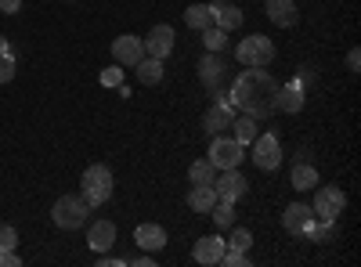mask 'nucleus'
Here are the masks:
<instances>
[{"instance_id":"1","label":"nucleus","mask_w":361,"mask_h":267,"mask_svg":"<svg viewBox=\"0 0 361 267\" xmlns=\"http://www.w3.org/2000/svg\"><path fill=\"white\" fill-rule=\"evenodd\" d=\"M279 80L267 76L264 69H246L243 76L235 80L228 101L243 112V116H253V120H267L271 112H279Z\"/></svg>"},{"instance_id":"2","label":"nucleus","mask_w":361,"mask_h":267,"mask_svg":"<svg viewBox=\"0 0 361 267\" xmlns=\"http://www.w3.org/2000/svg\"><path fill=\"white\" fill-rule=\"evenodd\" d=\"M80 195L87 206H105L112 199V170L105 163H94L83 170V181H80Z\"/></svg>"},{"instance_id":"3","label":"nucleus","mask_w":361,"mask_h":267,"mask_svg":"<svg viewBox=\"0 0 361 267\" xmlns=\"http://www.w3.org/2000/svg\"><path fill=\"white\" fill-rule=\"evenodd\" d=\"M87 213H90V206L83 202V195H62L54 206H51V221L62 228V231H76L87 224Z\"/></svg>"},{"instance_id":"4","label":"nucleus","mask_w":361,"mask_h":267,"mask_svg":"<svg viewBox=\"0 0 361 267\" xmlns=\"http://www.w3.org/2000/svg\"><path fill=\"white\" fill-rule=\"evenodd\" d=\"M235 58H238L246 69H264V66H271V58H275V44H271L267 37H260V33H253V37H246V40H238Z\"/></svg>"},{"instance_id":"5","label":"nucleus","mask_w":361,"mask_h":267,"mask_svg":"<svg viewBox=\"0 0 361 267\" xmlns=\"http://www.w3.org/2000/svg\"><path fill=\"white\" fill-rule=\"evenodd\" d=\"M199 80H202L206 91H214L217 101H221V87H224V80H228V62H224L221 51H206V58L199 62Z\"/></svg>"},{"instance_id":"6","label":"nucleus","mask_w":361,"mask_h":267,"mask_svg":"<svg viewBox=\"0 0 361 267\" xmlns=\"http://www.w3.org/2000/svg\"><path fill=\"white\" fill-rule=\"evenodd\" d=\"M347 210V195H343V188H318L314 192V202H311V213L318 217V221H333L336 224V217Z\"/></svg>"},{"instance_id":"7","label":"nucleus","mask_w":361,"mask_h":267,"mask_svg":"<svg viewBox=\"0 0 361 267\" xmlns=\"http://www.w3.org/2000/svg\"><path fill=\"white\" fill-rule=\"evenodd\" d=\"M243 148L246 144H238L235 137H214V144H209V163H214L217 170H231V166H238L246 156H243Z\"/></svg>"},{"instance_id":"8","label":"nucleus","mask_w":361,"mask_h":267,"mask_svg":"<svg viewBox=\"0 0 361 267\" xmlns=\"http://www.w3.org/2000/svg\"><path fill=\"white\" fill-rule=\"evenodd\" d=\"M253 163L260 170H279L282 166V141L275 134H257L253 137Z\"/></svg>"},{"instance_id":"9","label":"nucleus","mask_w":361,"mask_h":267,"mask_svg":"<svg viewBox=\"0 0 361 267\" xmlns=\"http://www.w3.org/2000/svg\"><path fill=\"white\" fill-rule=\"evenodd\" d=\"M231 120H235V105L231 101H217V105H209L202 112V130L217 137V134L231 130Z\"/></svg>"},{"instance_id":"10","label":"nucleus","mask_w":361,"mask_h":267,"mask_svg":"<svg viewBox=\"0 0 361 267\" xmlns=\"http://www.w3.org/2000/svg\"><path fill=\"white\" fill-rule=\"evenodd\" d=\"M214 188H217V199H224V202H238V199L246 195V177L238 173V166L221 170V177H214Z\"/></svg>"},{"instance_id":"11","label":"nucleus","mask_w":361,"mask_h":267,"mask_svg":"<svg viewBox=\"0 0 361 267\" xmlns=\"http://www.w3.org/2000/svg\"><path fill=\"white\" fill-rule=\"evenodd\" d=\"M112 58H116L119 66H130V69H134L141 58H145V44H141L134 33H123V37L112 40Z\"/></svg>"},{"instance_id":"12","label":"nucleus","mask_w":361,"mask_h":267,"mask_svg":"<svg viewBox=\"0 0 361 267\" xmlns=\"http://www.w3.org/2000/svg\"><path fill=\"white\" fill-rule=\"evenodd\" d=\"M141 44H145V54H148V58H159V62H166V54L173 51V29H170V25H156Z\"/></svg>"},{"instance_id":"13","label":"nucleus","mask_w":361,"mask_h":267,"mask_svg":"<svg viewBox=\"0 0 361 267\" xmlns=\"http://www.w3.org/2000/svg\"><path fill=\"white\" fill-rule=\"evenodd\" d=\"M224 249H228V242H224V239H217V235H206V239H199V242H195V263L214 267V263H221Z\"/></svg>"},{"instance_id":"14","label":"nucleus","mask_w":361,"mask_h":267,"mask_svg":"<svg viewBox=\"0 0 361 267\" xmlns=\"http://www.w3.org/2000/svg\"><path fill=\"white\" fill-rule=\"evenodd\" d=\"M214 22L224 29V33H231V29H238L243 25V8L235 4V0H214Z\"/></svg>"},{"instance_id":"15","label":"nucleus","mask_w":361,"mask_h":267,"mask_svg":"<svg viewBox=\"0 0 361 267\" xmlns=\"http://www.w3.org/2000/svg\"><path fill=\"white\" fill-rule=\"evenodd\" d=\"M264 4H267V18L275 22V25H282V29H293L296 25L300 8L293 4V0H264Z\"/></svg>"},{"instance_id":"16","label":"nucleus","mask_w":361,"mask_h":267,"mask_svg":"<svg viewBox=\"0 0 361 267\" xmlns=\"http://www.w3.org/2000/svg\"><path fill=\"white\" fill-rule=\"evenodd\" d=\"M134 242H137V249H163L166 246V228H159V224H137L134 228Z\"/></svg>"},{"instance_id":"17","label":"nucleus","mask_w":361,"mask_h":267,"mask_svg":"<svg viewBox=\"0 0 361 267\" xmlns=\"http://www.w3.org/2000/svg\"><path fill=\"white\" fill-rule=\"evenodd\" d=\"M87 242H90V249H98V253L112 249V242H116V224H112V221H94V224L87 228Z\"/></svg>"},{"instance_id":"18","label":"nucleus","mask_w":361,"mask_h":267,"mask_svg":"<svg viewBox=\"0 0 361 267\" xmlns=\"http://www.w3.org/2000/svg\"><path fill=\"white\" fill-rule=\"evenodd\" d=\"M311 217H314V213H311V206H307V202H293L289 210L282 213V224H286L289 235H304V228H307Z\"/></svg>"},{"instance_id":"19","label":"nucleus","mask_w":361,"mask_h":267,"mask_svg":"<svg viewBox=\"0 0 361 267\" xmlns=\"http://www.w3.org/2000/svg\"><path fill=\"white\" fill-rule=\"evenodd\" d=\"M304 98H307V91L296 80H289V83L279 87V108L282 112H300V108H304Z\"/></svg>"},{"instance_id":"20","label":"nucleus","mask_w":361,"mask_h":267,"mask_svg":"<svg viewBox=\"0 0 361 267\" xmlns=\"http://www.w3.org/2000/svg\"><path fill=\"white\" fill-rule=\"evenodd\" d=\"M214 202H217V188L214 185H192L188 206H192L195 213H209V210H214Z\"/></svg>"},{"instance_id":"21","label":"nucleus","mask_w":361,"mask_h":267,"mask_svg":"<svg viewBox=\"0 0 361 267\" xmlns=\"http://www.w3.org/2000/svg\"><path fill=\"white\" fill-rule=\"evenodd\" d=\"M134 73H137V83H145V87H156L159 80H163V62L159 58H141V62L134 66Z\"/></svg>"},{"instance_id":"22","label":"nucleus","mask_w":361,"mask_h":267,"mask_svg":"<svg viewBox=\"0 0 361 267\" xmlns=\"http://www.w3.org/2000/svg\"><path fill=\"white\" fill-rule=\"evenodd\" d=\"M289 181H293V188L307 192V188L318 185V170H314L307 159H296V166H293V173H289Z\"/></svg>"},{"instance_id":"23","label":"nucleus","mask_w":361,"mask_h":267,"mask_svg":"<svg viewBox=\"0 0 361 267\" xmlns=\"http://www.w3.org/2000/svg\"><path fill=\"white\" fill-rule=\"evenodd\" d=\"M257 134H260V120H253V116H238V120H231V137L238 144H253Z\"/></svg>"},{"instance_id":"24","label":"nucleus","mask_w":361,"mask_h":267,"mask_svg":"<svg viewBox=\"0 0 361 267\" xmlns=\"http://www.w3.org/2000/svg\"><path fill=\"white\" fill-rule=\"evenodd\" d=\"M185 22H188V29H209V25H217L214 22V8L209 4H192V8H185Z\"/></svg>"},{"instance_id":"25","label":"nucleus","mask_w":361,"mask_h":267,"mask_svg":"<svg viewBox=\"0 0 361 267\" xmlns=\"http://www.w3.org/2000/svg\"><path fill=\"white\" fill-rule=\"evenodd\" d=\"M214 177H217V166L209 159H199V163L188 166V181L192 185H214Z\"/></svg>"},{"instance_id":"26","label":"nucleus","mask_w":361,"mask_h":267,"mask_svg":"<svg viewBox=\"0 0 361 267\" xmlns=\"http://www.w3.org/2000/svg\"><path fill=\"white\" fill-rule=\"evenodd\" d=\"M209 217H214V224H217L221 231H224V228H235V206L224 202V199H217L214 210H209Z\"/></svg>"},{"instance_id":"27","label":"nucleus","mask_w":361,"mask_h":267,"mask_svg":"<svg viewBox=\"0 0 361 267\" xmlns=\"http://www.w3.org/2000/svg\"><path fill=\"white\" fill-rule=\"evenodd\" d=\"M304 235H307L311 242H329V239H333V221H318V217H311L307 228H304Z\"/></svg>"},{"instance_id":"28","label":"nucleus","mask_w":361,"mask_h":267,"mask_svg":"<svg viewBox=\"0 0 361 267\" xmlns=\"http://www.w3.org/2000/svg\"><path fill=\"white\" fill-rule=\"evenodd\" d=\"M202 44H206V51H224L228 47V33L221 25H209V29H202Z\"/></svg>"},{"instance_id":"29","label":"nucleus","mask_w":361,"mask_h":267,"mask_svg":"<svg viewBox=\"0 0 361 267\" xmlns=\"http://www.w3.org/2000/svg\"><path fill=\"white\" fill-rule=\"evenodd\" d=\"M253 246V235L246 231V228H235L231 231V239H228V249H238V253H246Z\"/></svg>"},{"instance_id":"30","label":"nucleus","mask_w":361,"mask_h":267,"mask_svg":"<svg viewBox=\"0 0 361 267\" xmlns=\"http://www.w3.org/2000/svg\"><path fill=\"white\" fill-rule=\"evenodd\" d=\"M11 80H15V54L4 51L0 54V83H11Z\"/></svg>"},{"instance_id":"31","label":"nucleus","mask_w":361,"mask_h":267,"mask_svg":"<svg viewBox=\"0 0 361 267\" xmlns=\"http://www.w3.org/2000/svg\"><path fill=\"white\" fill-rule=\"evenodd\" d=\"M18 246V235L11 224H0V249H15Z\"/></svg>"},{"instance_id":"32","label":"nucleus","mask_w":361,"mask_h":267,"mask_svg":"<svg viewBox=\"0 0 361 267\" xmlns=\"http://www.w3.org/2000/svg\"><path fill=\"white\" fill-rule=\"evenodd\" d=\"M221 263H224V267H246L250 260H246V253H238V249H224Z\"/></svg>"},{"instance_id":"33","label":"nucleus","mask_w":361,"mask_h":267,"mask_svg":"<svg viewBox=\"0 0 361 267\" xmlns=\"http://www.w3.org/2000/svg\"><path fill=\"white\" fill-rule=\"evenodd\" d=\"M18 263H22V256L15 249H0V267H18Z\"/></svg>"},{"instance_id":"34","label":"nucleus","mask_w":361,"mask_h":267,"mask_svg":"<svg viewBox=\"0 0 361 267\" xmlns=\"http://www.w3.org/2000/svg\"><path fill=\"white\" fill-rule=\"evenodd\" d=\"M102 83L105 87H119V83H123V73H119V69H105L102 73Z\"/></svg>"},{"instance_id":"35","label":"nucleus","mask_w":361,"mask_h":267,"mask_svg":"<svg viewBox=\"0 0 361 267\" xmlns=\"http://www.w3.org/2000/svg\"><path fill=\"white\" fill-rule=\"evenodd\" d=\"M22 11V0H0V15H15Z\"/></svg>"},{"instance_id":"36","label":"nucleus","mask_w":361,"mask_h":267,"mask_svg":"<svg viewBox=\"0 0 361 267\" xmlns=\"http://www.w3.org/2000/svg\"><path fill=\"white\" fill-rule=\"evenodd\" d=\"M296 83H300V87H304V91H307V87L314 83V73H311V69H300V76H296Z\"/></svg>"},{"instance_id":"37","label":"nucleus","mask_w":361,"mask_h":267,"mask_svg":"<svg viewBox=\"0 0 361 267\" xmlns=\"http://www.w3.org/2000/svg\"><path fill=\"white\" fill-rule=\"evenodd\" d=\"M357 66H361V54H357V47H354V51L347 54V69H350V73H357Z\"/></svg>"},{"instance_id":"38","label":"nucleus","mask_w":361,"mask_h":267,"mask_svg":"<svg viewBox=\"0 0 361 267\" xmlns=\"http://www.w3.org/2000/svg\"><path fill=\"white\" fill-rule=\"evenodd\" d=\"M4 51H11V47H8V37L0 33V54H4Z\"/></svg>"}]
</instances>
